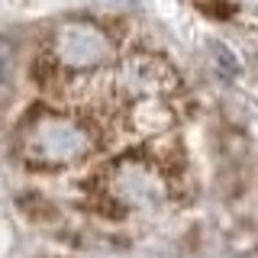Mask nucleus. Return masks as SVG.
Returning a JSON list of instances; mask_svg holds the SVG:
<instances>
[{"mask_svg": "<svg viewBox=\"0 0 258 258\" xmlns=\"http://www.w3.org/2000/svg\"><path fill=\"white\" fill-rule=\"evenodd\" d=\"M84 129L68 123V119H39L26 129L23 149L32 161H71L84 152Z\"/></svg>", "mask_w": 258, "mask_h": 258, "instance_id": "nucleus-1", "label": "nucleus"}, {"mask_svg": "<svg viewBox=\"0 0 258 258\" xmlns=\"http://www.w3.org/2000/svg\"><path fill=\"white\" fill-rule=\"evenodd\" d=\"M55 52L68 68H91L107 55V39L87 23H68L58 29Z\"/></svg>", "mask_w": 258, "mask_h": 258, "instance_id": "nucleus-2", "label": "nucleus"}]
</instances>
